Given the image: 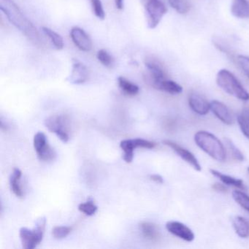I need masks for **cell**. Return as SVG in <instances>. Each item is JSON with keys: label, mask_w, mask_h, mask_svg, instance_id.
Listing matches in <instances>:
<instances>
[{"label": "cell", "mask_w": 249, "mask_h": 249, "mask_svg": "<svg viewBox=\"0 0 249 249\" xmlns=\"http://www.w3.org/2000/svg\"><path fill=\"white\" fill-rule=\"evenodd\" d=\"M0 10L6 16L8 21L26 37L39 43L40 35L33 23L24 15L14 0H0Z\"/></svg>", "instance_id": "1"}, {"label": "cell", "mask_w": 249, "mask_h": 249, "mask_svg": "<svg viewBox=\"0 0 249 249\" xmlns=\"http://www.w3.org/2000/svg\"><path fill=\"white\" fill-rule=\"evenodd\" d=\"M195 142L200 149L218 161H225L226 151L218 138L207 131H199L195 135Z\"/></svg>", "instance_id": "2"}, {"label": "cell", "mask_w": 249, "mask_h": 249, "mask_svg": "<svg viewBox=\"0 0 249 249\" xmlns=\"http://www.w3.org/2000/svg\"><path fill=\"white\" fill-rule=\"evenodd\" d=\"M216 84L223 91L243 101H249V93L240 84L237 78L227 70L218 71Z\"/></svg>", "instance_id": "3"}, {"label": "cell", "mask_w": 249, "mask_h": 249, "mask_svg": "<svg viewBox=\"0 0 249 249\" xmlns=\"http://www.w3.org/2000/svg\"><path fill=\"white\" fill-rule=\"evenodd\" d=\"M46 218L41 217L36 223L34 230H31L27 227H22L19 231L22 247L24 249H36L43 240L46 230Z\"/></svg>", "instance_id": "4"}, {"label": "cell", "mask_w": 249, "mask_h": 249, "mask_svg": "<svg viewBox=\"0 0 249 249\" xmlns=\"http://www.w3.org/2000/svg\"><path fill=\"white\" fill-rule=\"evenodd\" d=\"M141 2L145 10L147 26L151 30H154L167 14V7L162 0H141Z\"/></svg>", "instance_id": "5"}, {"label": "cell", "mask_w": 249, "mask_h": 249, "mask_svg": "<svg viewBox=\"0 0 249 249\" xmlns=\"http://www.w3.org/2000/svg\"><path fill=\"white\" fill-rule=\"evenodd\" d=\"M45 125L50 132L56 134L62 142H68L69 141V129L66 116L63 115H53L46 119Z\"/></svg>", "instance_id": "6"}, {"label": "cell", "mask_w": 249, "mask_h": 249, "mask_svg": "<svg viewBox=\"0 0 249 249\" xmlns=\"http://www.w3.org/2000/svg\"><path fill=\"white\" fill-rule=\"evenodd\" d=\"M156 146V143L151 141L141 138L124 140L120 142V147L124 151L123 159L126 163H131L134 158V150L137 148L152 149Z\"/></svg>", "instance_id": "7"}, {"label": "cell", "mask_w": 249, "mask_h": 249, "mask_svg": "<svg viewBox=\"0 0 249 249\" xmlns=\"http://www.w3.org/2000/svg\"><path fill=\"white\" fill-rule=\"evenodd\" d=\"M33 143L37 157L41 161H49L54 160L56 155V151L50 146L47 138L43 132H38L35 135Z\"/></svg>", "instance_id": "8"}, {"label": "cell", "mask_w": 249, "mask_h": 249, "mask_svg": "<svg viewBox=\"0 0 249 249\" xmlns=\"http://www.w3.org/2000/svg\"><path fill=\"white\" fill-rule=\"evenodd\" d=\"M145 66L148 71L147 81L151 87L157 89L160 83L166 79L165 72L161 64L154 59H146L145 61Z\"/></svg>", "instance_id": "9"}, {"label": "cell", "mask_w": 249, "mask_h": 249, "mask_svg": "<svg viewBox=\"0 0 249 249\" xmlns=\"http://www.w3.org/2000/svg\"><path fill=\"white\" fill-rule=\"evenodd\" d=\"M163 143L172 148L182 160H184L186 163L190 164L195 170H196V171H201L202 170V167H201L200 164L198 161L197 159L189 150L186 149V148L178 145L176 142H173L171 141H168V140H165V141H163Z\"/></svg>", "instance_id": "10"}, {"label": "cell", "mask_w": 249, "mask_h": 249, "mask_svg": "<svg viewBox=\"0 0 249 249\" xmlns=\"http://www.w3.org/2000/svg\"><path fill=\"white\" fill-rule=\"evenodd\" d=\"M89 70L85 65L78 59H72V71L68 81L72 84H83L89 79Z\"/></svg>", "instance_id": "11"}, {"label": "cell", "mask_w": 249, "mask_h": 249, "mask_svg": "<svg viewBox=\"0 0 249 249\" xmlns=\"http://www.w3.org/2000/svg\"><path fill=\"white\" fill-rule=\"evenodd\" d=\"M71 37L75 46L79 50L89 52L92 49V41L83 29L78 27L72 28L71 30Z\"/></svg>", "instance_id": "12"}, {"label": "cell", "mask_w": 249, "mask_h": 249, "mask_svg": "<svg viewBox=\"0 0 249 249\" xmlns=\"http://www.w3.org/2000/svg\"><path fill=\"white\" fill-rule=\"evenodd\" d=\"M166 229L169 232L185 241L192 242L195 240V236L192 230L183 223L169 221L166 224Z\"/></svg>", "instance_id": "13"}, {"label": "cell", "mask_w": 249, "mask_h": 249, "mask_svg": "<svg viewBox=\"0 0 249 249\" xmlns=\"http://www.w3.org/2000/svg\"><path fill=\"white\" fill-rule=\"evenodd\" d=\"M189 106L195 113L205 116L211 110V103L197 93H192L189 97Z\"/></svg>", "instance_id": "14"}, {"label": "cell", "mask_w": 249, "mask_h": 249, "mask_svg": "<svg viewBox=\"0 0 249 249\" xmlns=\"http://www.w3.org/2000/svg\"><path fill=\"white\" fill-rule=\"evenodd\" d=\"M211 110L213 114L223 123L231 125L234 123V119L231 112L224 103L218 100H213L211 103Z\"/></svg>", "instance_id": "15"}, {"label": "cell", "mask_w": 249, "mask_h": 249, "mask_svg": "<svg viewBox=\"0 0 249 249\" xmlns=\"http://www.w3.org/2000/svg\"><path fill=\"white\" fill-rule=\"evenodd\" d=\"M231 13L238 18H249V2L248 0H232Z\"/></svg>", "instance_id": "16"}, {"label": "cell", "mask_w": 249, "mask_h": 249, "mask_svg": "<svg viewBox=\"0 0 249 249\" xmlns=\"http://www.w3.org/2000/svg\"><path fill=\"white\" fill-rule=\"evenodd\" d=\"M21 176H22L21 170L18 168H14L10 177V186H11V191L17 197L19 198H22L24 196L21 186Z\"/></svg>", "instance_id": "17"}, {"label": "cell", "mask_w": 249, "mask_h": 249, "mask_svg": "<svg viewBox=\"0 0 249 249\" xmlns=\"http://www.w3.org/2000/svg\"><path fill=\"white\" fill-rule=\"evenodd\" d=\"M233 227L239 237L242 238L249 237V221L244 217L236 216L233 219Z\"/></svg>", "instance_id": "18"}, {"label": "cell", "mask_w": 249, "mask_h": 249, "mask_svg": "<svg viewBox=\"0 0 249 249\" xmlns=\"http://www.w3.org/2000/svg\"><path fill=\"white\" fill-rule=\"evenodd\" d=\"M210 172H211L213 176L218 178L224 184L234 186V187L239 188V189H244L243 181L240 180V179H237L235 178L231 177V176L223 174V173H220V172L217 171V170H213V169H211Z\"/></svg>", "instance_id": "19"}, {"label": "cell", "mask_w": 249, "mask_h": 249, "mask_svg": "<svg viewBox=\"0 0 249 249\" xmlns=\"http://www.w3.org/2000/svg\"><path fill=\"white\" fill-rule=\"evenodd\" d=\"M157 89L164 91L168 94H173V95L180 94L183 91L181 86L179 85L175 81L167 79L161 81L157 87Z\"/></svg>", "instance_id": "20"}, {"label": "cell", "mask_w": 249, "mask_h": 249, "mask_svg": "<svg viewBox=\"0 0 249 249\" xmlns=\"http://www.w3.org/2000/svg\"><path fill=\"white\" fill-rule=\"evenodd\" d=\"M118 84H119L121 90L126 95L132 97V96L137 95L139 93V87L131 82L124 77H119L118 78Z\"/></svg>", "instance_id": "21"}, {"label": "cell", "mask_w": 249, "mask_h": 249, "mask_svg": "<svg viewBox=\"0 0 249 249\" xmlns=\"http://www.w3.org/2000/svg\"><path fill=\"white\" fill-rule=\"evenodd\" d=\"M142 235L150 240H157L160 237V231L155 224L151 222H142L140 225Z\"/></svg>", "instance_id": "22"}, {"label": "cell", "mask_w": 249, "mask_h": 249, "mask_svg": "<svg viewBox=\"0 0 249 249\" xmlns=\"http://www.w3.org/2000/svg\"><path fill=\"white\" fill-rule=\"evenodd\" d=\"M41 30L43 34L49 37V40H51L53 46H54L57 50H62V49H64L65 42H64L63 38H62L60 35L58 34L56 32L53 31V30L49 28V27H43Z\"/></svg>", "instance_id": "23"}, {"label": "cell", "mask_w": 249, "mask_h": 249, "mask_svg": "<svg viewBox=\"0 0 249 249\" xmlns=\"http://www.w3.org/2000/svg\"><path fill=\"white\" fill-rule=\"evenodd\" d=\"M237 123L243 135L249 140V108H244L237 116Z\"/></svg>", "instance_id": "24"}, {"label": "cell", "mask_w": 249, "mask_h": 249, "mask_svg": "<svg viewBox=\"0 0 249 249\" xmlns=\"http://www.w3.org/2000/svg\"><path fill=\"white\" fill-rule=\"evenodd\" d=\"M170 6L180 14H186L190 11V4L187 0H168Z\"/></svg>", "instance_id": "25"}, {"label": "cell", "mask_w": 249, "mask_h": 249, "mask_svg": "<svg viewBox=\"0 0 249 249\" xmlns=\"http://www.w3.org/2000/svg\"><path fill=\"white\" fill-rule=\"evenodd\" d=\"M232 197L238 205L243 209L249 212V196L241 191H234L232 192Z\"/></svg>", "instance_id": "26"}, {"label": "cell", "mask_w": 249, "mask_h": 249, "mask_svg": "<svg viewBox=\"0 0 249 249\" xmlns=\"http://www.w3.org/2000/svg\"><path fill=\"white\" fill-rule=\"evenodd\" d=\"M97 58L99 62L106 68H110L114 64L113 56L105 49H101L97 53Z\"/></svg>", "instance_id": "27"}, {"label": "cell", "mask_w": 249, "mask_h": 249, "mask_svg": "<svg viewBox=\"0 0 249 249\" xmlns=\"http://www.w3.org/2000/svg\"><path fill=\"white\" fill-rule=\"evenodd\" d=\"M97 209H98V208L94 204V201L91 200V199H89L87 202L81 203L78 205V210L81 213L89 215V216L94 215L97 212Z\"/></svg>", "instance_id": "28"}, {"label": "cell", "mask_w": 249, "mask_h": 249, "mask_svg": "<svg viewBox=\"0 0 249 249\" xmlns=\"http://www.w3.org/2000/svg\"><path fill=\"white\" fill-rule=\"evenodd\" d=\"M90 2L94 16L99 19L104 20L106 18V12L101 0H90Z\"/></svg>", "instance_id": "29"}, {"label": "cell", "mask_w": 249, "mask_h": 249, "mask_svg": "<svg viewBox=\"0 0 249 249\" xmlns=\"http://www.w3.org/2000/svg\"><path fill=\"white\" fill-rule=\"evenodd\" d=\"M71 231H72V227H67V226H56L53 227L52 234L55 238L60 240L68 237Z\"/></svg>", "instance_id": "30"}, {"label": "cell", "mask_w": 249, "mask_h": 249, "mask_svg": "<svg viewBox=\"0 0 249 249\" xmlns=\"http://www.w3.org/2000/svg\"><path fill=\"white\" fill-rule=\"evenodd\" d=\"M225 141L230 152H231V155H232L233 158L234 160H237V161H243L244 160V156L242 154L241 151L234 145V144L233 143L231 140L227 139V138Z\"/></svg>", "instance_id": "31"}, {"label": "cell", "mask_w": 249, "mask_h": 249, "mask_svg": "<svg viewBox=\"0 0 249 249\" xmlns=\"http://www.w3.org/2000/svg\"><path fill=\"white\" fill-rule=\"evenodd\" d=\"M237 62L246 76L249 78V57L243 55H239L237 57Z\"/></svg>", "instance_id": "32"}, {"label": "cell", "mask_w": 249, "mask_h": 249, "mask_svg": "<svg viewBox=\"0 0 249 249\" xmlns=\"http://www.w3.org/2000/svg\"><path fill=\"white\" fill-rule=\"evenodd\" d=\"M213 189L214 190L216 191V192H227V188L224 185L221 184V183H216L215 184L213 185Z\"/></svg>", "instance_id": "33"}, {"label": "cell", "mask_w": 249, "mask_h": 249, "mask_svg": "<svg viewBox=\"0 0 249 249\" xmlns=\"http://www.w3.org/2000/svg\"><path fill=\"white\" fill-rule=\"evenodd\" d=\"M150 178L151 180H152L153 181L156 182V183H164V179L161 177L160 175L158 174H153L150 176Z\"/></svg>", "instance_id": "34"}, {"label": "cell", "mask_w": 249, "mask_h": 249, "mask_svg": "<svg viewBox=\"0 0 249 249\" xmlns=\"http://www.w3.org/2000/svg\"><path fill=\"white\" fill-rule=\"evenodd\" d=\"M114 2L118 10L122 11L124 9V0H114Z\"/></svg>", "instance_id": "35"}, {"label": "cell", "mask_w": 249, "mask_h": 249, "mask_svg": "<svg viewBox=\"0 0 249 249\" xmlns=\"http://www.w3.org/2000/svg\"><path fill=\"white\" fill-rule=\"evenodd\" d=\"M248 172H249V168H248Z\"/></svg>", "instance_id": "36"}]
</instances>
